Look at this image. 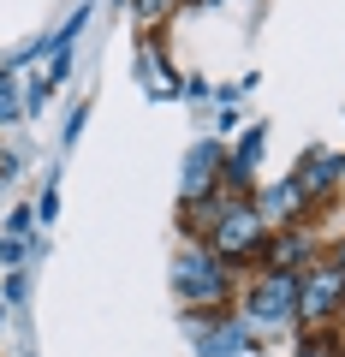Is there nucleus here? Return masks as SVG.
Instances as JSON below:
<instances>
[{"label":"nucleus","mask_w":345,"mask_h":357,"mask_svg":"<svg viewBox=\"0 0 345 357\" xmlns=\"http://www.w3.org/2000/svg\"><path fill=\"white\" fill-rule=\"evenodd\" d=\"M13 107H18V102H13V89H6V84H0V119H6V114H13Z\"/></svg>","instance_id":"nucleus-8"},{"label":"nucleus","mask_w":345,"mask_h":357,"mask_svg":"<svg viewBox=\"0 0 345 357\" xmlns=\"http://www.w3.org/2000/svg\"><path fill=\"white\" fill-rule=\"evenodd\" d=\"M256 244V215H227L220 220V250H250Z\"/></svg>","instance_id":"nucleus-3"},{"label":"nucleus","mask_w":345,"mask_h":357,"mask_svg":"<svg viewBox=\"0 0 345 357\" xmlns=\"http://www.w3.org/2000/svg\"><path fill=\"white\" fill-rule=\"evenodd\" d=\"M208 167H215V149H208V143H203V149H197L191 155V167H185V191H203V185H208Z\"/></svg>","instance_id":"nucleus-5"},{"label":"nucleus","mask_w":345,"mask_h":357,"mask_svg":"<svg viewBox=\"0 0 345 357\" xmlns=\"http://www.w3.org/2000/svg\"><path fill=\"white\" fill-rule=\"evenodd\" d=\"M137 6H143V18H161L167 6H173V0H137Z\"/></svg>","instance_id":"nucleus-7"},{"label":"nucleus","mask_w":345,"mask_h":357,"mask_svg":"<svg viewBox=\"0 0 345 357\" xmlns=\"http://www.w3.org/2000/svg\"><path fill=\"white\" fill-rule=\"evenodd\" d=\"M292 292H298V286H292V274H268V286H262V292H256V321H286V316H292Z\"/></svg>","instance_id":"nucleus-2"},{"label":"nucleus","mask_w":345,"mask_h":357,"mask_svg":"<svg viewBox=\"0 0 345 357\" xmlns=\"http://www.w3.org/2000/svg\"><path fill=\"white\" fill-rule=\"evenodd\" d=\"M179 292H191V298H220V292H227V280H220V268L208 262V256H185V262H179Z\"/></svg>","instance_id":"nucleus-1"},{"label":"nucleus","mask_w":345,"mask_h":357,"mask_svg":"<svg viewBox=\"0 0 345 357\" xmlns=\"http://www.w3.org/2000/svg\"><path fill=\"white\" fill-rule=\"evenodd\" d=\"M333 298H339V274H316V280H309V310H304V316H309V321L328 316Z\"/></svg>","instance_id":"nucleus-4"},{"label":"nucleus","mask_w":345,"mask_h":357,"mask_svg":"<svg viewBox=\"0 0 345 357\" xmlns=\"http://www.w3.org/2000/svg\"><path fill=\"white\" fill-rule=\"evenodd\" d=\"M328 173H339V161H328V155H309V167H304V185H309V191H321V185H328Z\"/></svg>","instance_id":"nucleus-6"}]
</instances>
